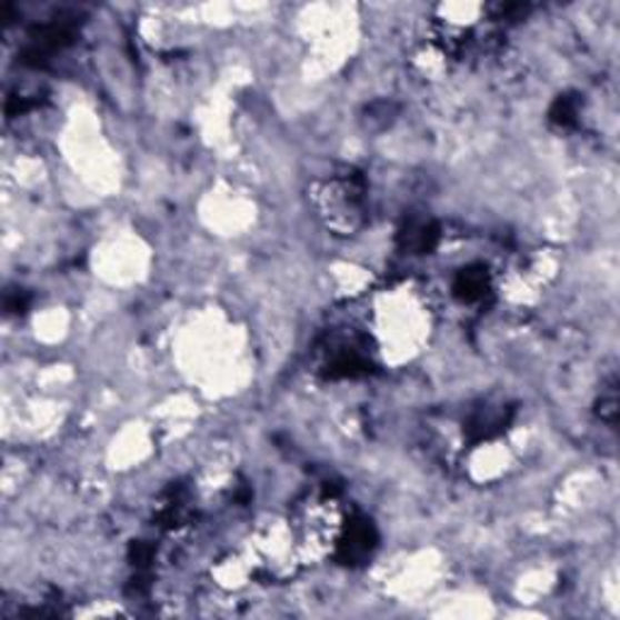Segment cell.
<instances>
[{
	"label": "cell",
	"mask_w": 620,
	"mask_h": 620,
	"mask_svg": "<svg viewBox=\"0 0 620 620\" xmlns=\"http://www.w3.org/2000/svg\"><path fill=\"white\" fill-rule=\"evenodd\" d=\"M363 180L357 172H344L332 178L322 192V211H326L334 231L352 233L363 219Z\"/></svg>",
	"instance_id": "obj_1"
},
{
	"label": "cell",
	"mask_w": 620,
	"mask_h": 620,
	"mask_svg": "<svg viewBox=\"0 0 620 620\" xmlns=\"http://www.w3.org/2000/svg\"><path fill=\"white\" fill-rule=\"evenodd\" d=\"M490 293V277L484 267H468L453 279V296L461 303H480Z\"/></svg>",
	"instance_id": "obj_2"
}]
</instances>
